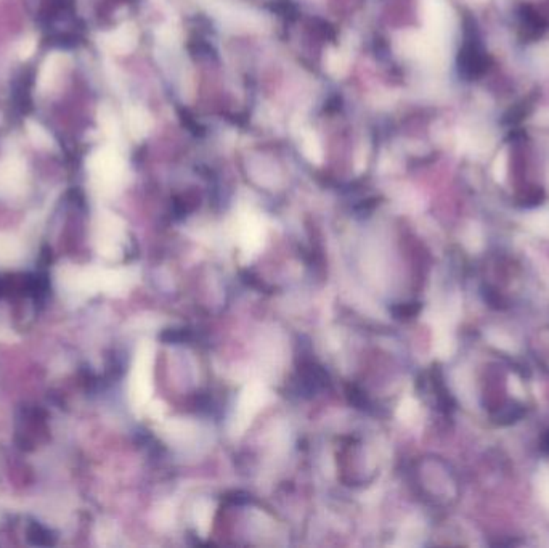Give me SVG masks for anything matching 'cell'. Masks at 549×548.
I'll use <instances>...</instances> for the list:
<instances>
[{"instance_id": "1", "label": "cell", "mask_w": 549, "mask_h": 548, "mask_svg": "<svg viewBox=\"0 0 549 548\" xmlns=\"http://www.w3.org/2000/svg\"><path fill=\"white\" fill-rule=\"evenodd\" d=\"M87 168L92 182L101 193L112 192L122 179L124 163L115 148H101L92 153Z\"/></svg>"}, {"instance_id": "2", "label": "cell", "mask_w": 549, "mask_h": 548, "mask_svg": "<svg viewBox=\"0 0 549 548\" xmlns=\"http://www.w3.org/2000/svg\"><path fill=\"white\" fill-rule=\"evenodd\" d=\"M28 187V171L20 158L8 157L0 161V196L16 198Z\"/></svg>"}, {"instance_id": "3", "label": "cell", "mask_w": 549, "mask_h": 548, "mask_svg": "<svg viewBox=\"0 0 549 548\" xmlns=\"http://www.w3.org/2000/svg\"><path fill=\"white\" fill-rule=\"evenodd\" d=\"M122 236V227L119 219L110 212H101L95 222V245L101 254L115 256Z\"/></svg>"}, {"instance_id": "4", "label": "cell", "mask_w": 549, "mask_h": 548, "mask_svg": "<svg viewBox=\"0 0 549 548\" xmlns=\"http://www.w3.org/2000/svg\"><path fill=\"white\" fill-rule=\"evenodd\" d=\"M101 44L108 50L116 53H129L137 44V29L132 24H122L116 31H111L101 37Z\"/></svg>"}, {"instance_id": "5", "label": "cell", "mask_w": 549, "mask_h": 548, "mask_svg": "<svg viewBox=\"0 0 549 548\" xmlns=\"http://www.w3.org/2000/svg\"><path fill=\"white\" fill-rule=\"evenodd\" d=\"M66 60L68 57L60 52H53L45 58V62L42 63V68L39 71V78H37V85H39L42 92H47V90H50L53 85H55Z\"/></svg>"}, {"instance_id": "6", "label": "cell", "mask_w": 549, "mask_h": 548, "mask_svg": "<svg viewBox=\"0 0 549 548\" xmlns=\"http://www.w3.org/2000/svg\"><path fill=\"white\" fill-rule=\"evenodd\" d=\"M24 259V248L16 236L0 232V267L20 266Z\"/></svg>"}, {"instance_id": "7", "label": "cell", "mask_w": 549, "mask_h": 548, "mask_svg": "<svg viewBox=\"0 0 549 548\" xmlns=\"http://www.w3.org/2000/svg\"><path fill=\"white\" fill-rule=\"evenodd\" d=\"M129 129H131L132 136L136 138H142L148 134L149 127H152V121L147 111L142 108H132L129 111Z\"/></svg>"}, {"instance_id": "8", "label": "cell", "mask_w": 549, "mask_h": 548, "mask_svg": "<svg viewBox=\"0 0 549 548\" xmlns=\"http://www.w3.org/2000/svg\"><path fill=\"white\" fill-rule=\"evenodd\" d=\"M26 131H28V136L31 138V142L39 148H52L55 147V142L50 134H48L44 127H42L39 122L36 121H28L26 122Z\"/></svg>"}, {"instance_id": "9", "label": "cell", "mask_w": 549, "mask_h": 548, "mask_svg": "<svg viewBox=\"0 0 549 548\" xmlns=\"http://www.w3.org/2000/svg\"><path fill=\"white\" fill-rule=\"evenodd\" d=\"M98 121L103 132L111 140H116V138L119 137V122H117L115 113H112L110 106H101L98 111Z\"/></svg>"}, {"instance_id": "10", "label": "cell", "mask_w": 549, "mask_h": 548, "mask_svg": "<svg viewBox=\"0 0 549 548\" xmlns=\"http://www.w3.org/2000/svg\"><path fill=\"white\" fill-rule=\"evenodd\" d=\"M300 148H302L304 154L310 161H314V163H320L321 157H323V150H321V145H320L319 138H316L315 134L304 132L302 138H300Z\"/></svg>"}, {"instance_id": "11", "label": "cell", "mask_w": 549, "mask_h": 548, "mask_svg": "<svg viewBox=\"0 0 549 548\" xmlns=\"http://www.w3.org/2000/svg\"><path fill=\"white\" fill-rule=\"evenodd\" d=\"M347 63H349V58L344 55L342 52H332L326 58L328 69H330L332 74H336V76H341V74L346 71Z\"/></svg>"}, {"instance_id": "12", "label": "cell", "mask_w": 549, "mask_h": 548, "mask_svg": "<svg viewBox=\"0 0 549 548\" xmlns=\"http://www.w3.org/2000/svg\"><path fill=\"white\" fill-rule=\"evenodd\" d=\"M34 50H36V39L34 37H26V39L21 41V44L18 47V55L20 58L26 60V58H29L32 53H34Z\"/></svg>"}]
</instances>
